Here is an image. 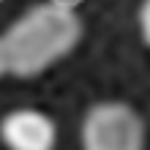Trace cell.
Returning a JSON list of instances; mask_svg holds the SVG:
<instances>
[{
    "label": "cell",
    "instance_id": "cell-1",
    "mask_svg": "<svg viewBox=\"0 0 150 150\" xmlns=\"http://www.w3.org/2000/svg\"><path fill=\"white\" fill-rule=\"evenodd\" d=\"M82 33L85 28L74 6L60 3V0L30 6L0 36L8 74L19 79L44 74L79 47Z\"/></svg>",
    "mask_w": 150,
    "mask_h": 150
},
{
    "label": "cell",
    "instance_id": "cell-2",
    "mask_svg": "<svg viewBox=\"0 0 150 150\" xmlns=\"http://www.w3.org/2000/svg\"><path fill=\"white\" fill-rule=\"evenodd\" d=\"M82 150H145V120L126 101H101L85 112L79 126Z\"/></svg>",
    "mask_w": 150,
    "mask_h": 150
},
{
    "label": "cell",
    "instance_id": "cell-3",
    "mask_svg": "<svg viewBox=\"0 0 150 150\" xmlns=\"http://www.w3.org/2000/svg\"><path fill=\"white\" fill-rule=\"evenodd\" d=\"M0 142L6 150H55L57 126L41 109H11L0 120Z\"/></svg>",
    "mask_w": 150,
    "mask_h": 150
},
{
    "label": "cell",
    "instance_id": "cell-4",
    "mask_svg": "<svg viewBox=\"0 0 150 150\" xmlns=\"http://www.w3.org/2000/svg\"><path fill=\"white\" fill-rule=\"evenodd\" d=\"M139 36L150 47V0H142L139 6Z\"/></svg>",
    "mask_w": 150,
    "mask_h": 150
},
{
    "label": "cell",
    "instance_id": "cell-5",
    "mask_svg": "<svg viewBox=\"0 0 150 150\" xmlns=\"http://www.w3.org/2000/svg\"><path fill=\"white\" fill-rule=\"evenodd\" d=\"M8 74V68H6V52H3V41H0V76Z\"/></svg>",
    "mask_w": 150,
    "mask_h": 150
}]
</instances>
